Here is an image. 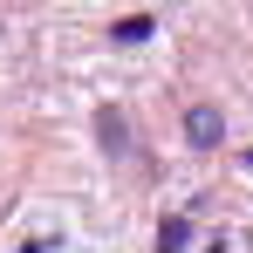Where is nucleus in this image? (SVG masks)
<instances>
[{"instance_id": "nucleus-1", "label": "nucleus", "mask_w": 253, "mask_h": 253, "mask_svg": "<svg viewBox=\"0 0 253 253\" xmlns=\"http://www.w3.org/2000/svg\"><path fill=\"white\" fill-rule=\"evenodd\" d=\"M185 130H192V144H219V117H212V110H192Z\"/></svg>"}]
</instances>
